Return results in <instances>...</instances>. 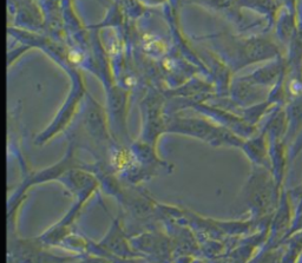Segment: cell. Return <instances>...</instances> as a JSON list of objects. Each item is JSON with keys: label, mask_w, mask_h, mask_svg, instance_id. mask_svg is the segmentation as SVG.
<instances>
[{"label": "cell", "mask_w": 302, "mask_h": 263, "mask_svg": "<svg viewBox=\"0 0 302 263\" xmlns=\"http://www.w3.org/2000/svg\"><path fill=\"white\" fill-rule=\"evenodd\" d=\"M173 131L191 135V136L208 140V142L222 143V140L224 139L223 137L224 131H222V129H219L209 124V122L201 121V119H178L174 123Z\"/></svg>", "instance_id": "6da1fadb"}]
</instances>
